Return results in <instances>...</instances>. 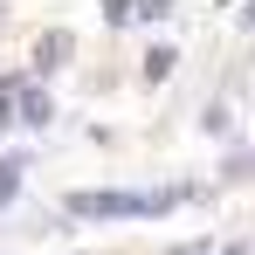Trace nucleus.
<instances>
[{
	"label": "nucleus",
	"instance_id": "nucleus-1",
	"mask_svg": "<svg viewBox=\"0 0 255 255\" xmlns=\"http://www.w3.org/2000/svg\"><path fill=\"white\" fill-rule=\"evenodd\" d=\"M179 193H69V214L83 221H138V214H166Z\"/></svg>",
	"mask_w": 255,
	"mask_h": 255
},
{
	"label": "nucleus",
	"instance_id": "nucleus-2",
	"mask_svg": "<svg viewBox=\"0 0 255 255\" xmlns=\"http://www.w3.org/2000/svg\"><path fill=\"white\" fill-rule=\"evenodd\" d=\"M62 55H69V35H48V42L35 48V69H55V62H62Z\"/></svg>",
	"mask_w": 255,
	"mask_h": 255
},
{
	"label": "nucleus",
	"instance_id": "nucleus-3",
	"mask_svg": "<svg viewBox=\"0 0 255 255\" xmlns=\"http://www.w3.org/2000/svg\"><path fill=\"white\" fill-rule=\"evenodd\" d=\"M21 193V159H0V207Z\"/></svg>",
	"mask_w": 255,
	"mask_h": 255
},
{
	"label": "nucleus",
	"instance_id": "nucleus-4",
	"mask_svg": "<svg viewBox=\"0 0 255 255\" xmlns=\"http://www.w3.org/2000/svg\"><path fill=\"white\" fill-rule=\"evenodd\" d=\"M172 62H179V55H172V48H152V55H145V76H152V83H159V76H172Z\"/></svg>",
	"mask_w": 255,
	"mask_h": 255
},
{
	"label": "nucleus",
	"instance_id": "nucleus-5",
	"mask_svg": "<svg viewBox=\"0 0 255 255\" xmlns=\"http://www.w3.org/2000/svg\"><path fill=\"white\" fill-rule=\"evenodd\" d=\"M21 118H28V125H48V97H42V90L21 97Z\"/></svg>",
	"mask_w": 255,
	"mask_h": 255
},
{
	"label": "nucleus",
	"instance_id": "nucleus-6",
	"mask_svg": "<svg viewBox=\"0 0 255 255\" xmlns=\"http://www.w3.org/2000/svg\"><path fill=\"white\" fill-rule=\"evenodd\" d=\"M242 21H249V28H255V0H249V7H242Z\"/></svg>",
	"mask_w": 255,
	"mask_h": 255
},
{
	"label": "nucleus",
	"instance_id": "nucleus-7",
	"mask_svg": "<svg viewBox=\"0 0 255 255\" xmlns=\"http://www.w3.org/2000/svg\"><path fill=\"white\" fill-rule=\"evenodd\" d=\"M0 125H7V97H0Z\"/></svg>",
	"mask_w": 255,
	"mask_h": 255
},
{
	"label": "nucleus",
	"instance_id": "nucleus-8",
	"mask_svg": "<svg viewBox=\"0 0 255 255\" xmlns=\"http://www.w3.org/2000/svg\"><path fill=\"white\" fill-rule=\"evenodd\" d=\"M221 255H249V249H221Z\"/></svg>",
	"mask_w": 255,
	"mask_h": 255
}]
</instances>
